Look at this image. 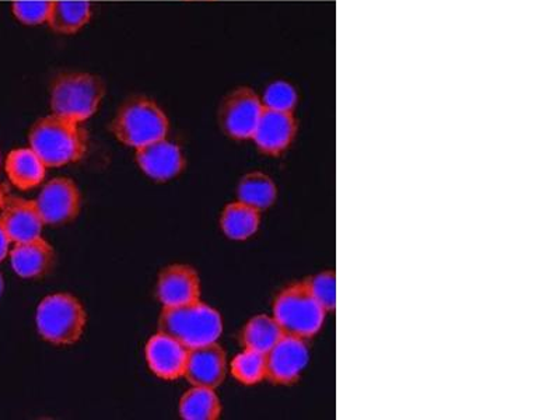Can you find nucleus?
Instances as JSON below:
<instances>
[{
    "label": "nucleus",
    "instance_id": "6",
    "mask_svg": "<svg viewBox=\"0 0 560 420\" xmlns=\"http://www.w3.org/2000/svg\"><path fill=\"white\" fill-rule=\"evenodd\" d=\"M272 313L284 335L306 341L317 337L328 314L304 282L290 283L280 290L273 300Z\"/></svg>",
    "mask_w": 560,
    "mask_h": 420
},
{
    "label": "nucleus",
    "instance_id": "26",
    "mask_svg": "<svg viewBox=\"0 0 560 420\" xmlns=\"http://www.w3.org/2000/svg\"><path fill=\"white\" fill-rule=\"evenodd\" d=\"M52 2L49 0H18L12 4L14 16L26 26L48 23Z\"/></svg>",
    "mask_w": 560,
    "mask_h": 420
},
{
    "label": "nucleus",
    "instance_id": "14",
    "mask_svg": "<svg viewBox=\"0 0 560 420\" xmlns=\"http://www.w3.org/2000/svg\"><path fill=\"white\" fill-rule=\"evenodd\" d=\"M0 213V228L7 233L10 243H26L30 240L42 237L45 226L42 214L35 201L30 199L9 197Z\"/></svg>",
    "mask_w": 560,
    "mask_h": 420
},
{
    "label": "nucleus",
    "instance_id": "23",
    "mask_svg": "<svg viewBox=\"0 0 560 420\" xmlns=\"http://www.w3.org/2000/svg\"><path fill=\"white\" fill-rule=\"evenodd\" d=\"M232 376L240 384L257 385L267 380V360L265 353L255 352V350L244 349L242 353L234 357L230 364Z\"/></svg>",
    "mask_w": 560,
    "mask_h": 420
},
{
    "label": "nucleus",
    "instance_id": "29",
    "mask_svg": "<svg viewBox=\"0 0 560 420\" xmlns=\"http://www.w3.org/2000/svg\"><path fill=\"white\" fill-rule=\"evenodd\" d=\"M3 203H4V195H3L2 188H0V209H2Z\"/></svg>",
    "mask_w": 560,
    "mask_h": 420
},
{
    "label": "nucleus",
    "instance_id": "24",
    "mask_svg": "<svg viewBox=\"0 0 560 420\" xmlns=\"http://www.w3.org/2000/svg\"><path fill=\"white\" fill-rule=\"evenodd\" d=\"M313 298L322 304L327 313H332L337 307V275L332 271H324L303 280Z\"/></svg>",
    "mask_w": 560,
    "mask_h": 420
},
{
    "label": "nucleus",
    "instance_id": "28",
    "mask_svg": "<svg viewBox=\"0 0 560 420\" xmlns=\"http://www.w3.org/2000/svg\"><path fill=\"white\" fill-rule=\"evenodd\" d=\"M3 290H4V280H3V275L0 273V298H2Z\"/></svg>",
    "mask_w": 560,
    "mask_h": 420
},
{
    "label": "nucleus",
    "instance_id": "18",
    "mask_svg": "<svg viewBox=\"0 0 560 420\" xmlns=\"http://www.w3.org/2000/svg\"><path fill=\"white\" fill-rule=\"evenodd\" d=\"M261 210L237 201L224 207L220 217V228L228 238L244 242L257 234L261 228Z\"/></svg>",
    "mask_w": 560,
    "mask_h": 420
},
{
    "label": "nucleus",
    "instance_id": "20",
    "mask_svg": "<svg viewBox=\"0 0 560 420\" xmlns=\"http://www.w3.org/2000/svg\"><path fill=\"white\" fill-rule=\"evenodd\" d=\"M237 198L258 210L272 208L278 198V187L272 177L262 172L243 175L237 185Z\"/></svg>",
    "mask_w": 560,
    "mask_h": 420
},
{
    "label": "nucleus",
    "instance_id": "4",
    "mask_svg": "<svg viewBox=\"0 0 560 420\" xmlns=\"http://www.w3.org/2000/svg\"><path fill=\"white\" fill-rule=\"evenodd\" d=\"M105 96V84L97 74L65 72L51 84V109L58 117L84 122L98 112Z\"/></svg>",
    "mask_w": 560,
    "mask_h": 420
},
{
    "label": "nucleus",
    "instance_id": "25",
    "mask_svg": "<svg viewBox=\"0 0 560 420\" xmlns=\"http://www.w3.org/2000/svg\"><path fill=\"white\" fill-rule=\"evenodd\" d=\"M299 96L296 89L283 80L269 84L265 90L262 103L265 108L277 109V112L293 113L296 108Z\"/></svg>",
    "mask_w": 560,
    "mask_h": 420
},
{
    "label": "nucleus",
    "instance_id": "17",
    "mask_svg": "<svg viewBox=\"0 0 560 420\" xmlns=\"http://www.w3.org/2000/svg\"><path fill=\"white\" fill-rule=\"evenodd\" d=\"M47 166L32 148L14 149L4 162L10 183L22 191L37 188L47 175Z\"/></svg>",
    "mask_w": 560,
    "mask_h": 420
},
{
    "label": "nucleus",
    "instance_id": "5",
    "mask_svg": "<svg viewBox=\"0 0 560 420\" xmlns=\"http://www.w3.org/2000/svg\"><path fill=\"white\" fill-rule=\"evenodd\" d=\"M35 324L44 341L57 347H69L82 339L88 325V312L73 294L54 293L39 303Z\"/></svg>",
    "mask_w": 560,
    "mask_h": 420
},
{
    "label": "nucleus",
    "instance_id": "13",
    "mask_svg": "<svg viewBox=\"0 0 560 420\" xmlns=\"http://www.w3.org/2000/svg\"><path fill=\"white\" fill-rule=\"evenodd\" d=\"M156 296L163 307L197 302L201 300V278L189 265H168L159 275Z\"/></svg>",
    "mask_w": 560,
    "mask_h": 420
},
{
    "label": "nucleus",
    "instance_id": "1",
    "mask_svg": "<svg viewBox=\"0 0 560 420\" xmlns=\"http://www.w3.org/2000/svg\"><path fill=\"white\" fill-rule=\"evenodd\" d=\"M28 142L45 166L58 168L84 158L89 137L82 122L52 114L34 122L28 132Z\"/></svg>",
    "mask_w": 560,
    "mask_h": 420
},
{
    "label": "nucleus",
    "instance_id": "8",
    "mask_svg": "<svg viewBox=\"0 0 560 420\" xmlns=\"http://www.w3.org/2000/svg\"><path fill=\"white\" fill-rule=\"evenodd\" d=\"M45 226H67L82 210V192L72 178L57 177L44 185L35 199Z\"/></svg>",
    "mask_w": 560,
    "mask_h": 420
},
{
    "label": "nucleus",
    "instance_id": "3",
    "mask_svg": "<svg viewBox=\"0 0 560 420\" xmlns=\"http://www.w3.org/2000/svg\"><path fill=\"white\" fill-rule=\"evenodd\" d=\"M168 131L166 113L154 100L147 96L125 100L112 122L115 139L133 149L167 138Z\"/></svg>",
    "mask_w": 560,
    "mask_h": 420
},
{
    "label": "nucleus",
    "instance_id": "21",
    "mask_svg": "<svg viewBox=\"0 0 560 420\" xmlns=\"http://www.w3.org/2000/svg\"><path fill=\"white\" fill-rule=\"evenodd\" d=\"M179 417L185 420H218L222 402L213 388L194 387L179 399Z\"/></svg>",
    "mask_w": 560,
    "mask_h": 420
},
{
    "label": "nucleus",
    "instance_id": "9",
    "mask_svg": "<svg viewBox=\"0 0 560 420\" xmlns=\"http://www.w3.org/2000/svg\"><path fill=\"white\" fill-rule=\"evenodd\" d=\"M267 360V380L273 385L296 384L302 377L310 360L306 339L283 335L275 347L265 353Z\"/></svg>",
    "mask_w": 560,
    "mask_h": 420
},
{
    "label": "nucleus",
    "instance_id": "22",
    "mask_svg": "<svg viewBox=\"0 0 560 420\" xmlns=\"http://www.w3.org/2000/svg\"><path fill=\"white\" fill-rule=\"evenodd\" d=\"M92 3L90 2H67V0H55L48 24L54 32L61 34H74L86 26L92 19Z\"/></svg>",
    "mask_w": 560,
    "mask_h": 420
},
{
    "label": "nucleus",
    "instance_id": "15",
    "mask_svg": "<svg viewBox=\"0 0 560 420\" xmlns=\"http://www.w3.org/2000/svg\"><path fill=\"white\" fill-rule=\"evenodd\" d=\"M188 350L183 343L167 335L158 332L149 339L144 354H147L149 369L159 378L174 382V380L184 377Z\"/></svg>",
    "mask_w": 560,
    "mask_h": 420
},
{
    "label": "nucleus",
    "instance_id": "2",
    "mask_svg": "<svg viewBox=\"0 0 560 420\" xmlns=\"http://www.w3.org/2000/svg\"><path fill=\"white\" fill-rule=\"evenodd\" d=\"M158 331L192 349L218 342L223 334V318L218 310L197 300L183 306L163 307Z\"/></svg>",
    "mask_w": 560,
    "mask_h": 420
},
{
    "label": "nucleus",
    "instance_id": "11",
    "mask_svg": "<svg viewBox=\"0 0 560 420\" xmlns=\"http://www.w3.org/2000/svg\"><path fill=\"white\" fill-rule=\"evenodd\" d=\"M135 159L139 168L158 183L177 178L187 166L182 148L167 138L138 148Z\"/></svg>",
    "mask_w": 560,
    "mask_h": 420
},
{
    "label": "nucleus",
    "instance_id": "10",
    "mask_svg": "<svg viewBox=\"0 0 560 420\" xmlns=\"http://www.w3.org/2000/svg\"><path fill=\"white\" fill-rule=\"evenodd\" d=\"M298 131L299 124L293 113L264 108L252 139L265 156L279 158L292 147Z\"/></svg>",
    "mask_w": 560,
    "mask_h": 420
},
{
    "label": "nucleus",
    "instance_id": "27",
    "mask_svg": "<svg viewBox=\"0 0 560 420\" xmlns=\"http://www.w3.org/2000/svg\"><path fill=\"white\" fill-rule=\"evenodd\" d=\"M9 247L10 240L7 236V233L3 232V229L0 228V262H2L3 259L8 257Z\"/></svg>",
    "mask_w": 560,
    "mask_h": 420
},
{
    "label": "nucleus",
    "instance_id": "19",
    "mask_svg": "<svg viewBox=\"0 0 560 420\" xmlns=\"http://www.w3.org/2000/svg\"><path fill=\"white\" fill-rule=\"evenodd\" d=\"M282 328L273 315L258 314L248 319L240 334V343L244 349L267 353L283 337Z\"/></svg>",
    "mask_w": 560,
    "mask_h": 420
},
{
    "label": "nucleus",
    "instance_id": "12",
    "mask_svg": "<svg viewBox=\"0 0 560 420\" xmlns=\"http://www.w3.org/2000/svg\"><path fill=\"white\" fill-rule=\"evenodd\" d=\"M228 376V353L222 345L212 342L188 350L184 377L192 387L217 389Z\"/></svg>",
    "mask_w": 560,
    "mask_h": 420
},
{
    "label": "nucleus",
    "instance_id": "30",
    "mask_svg": "<svg viewBox=\"0 0 560 420\" xmlns=\"http://www.w3.org/2000/svg\"><path fill=\"white\" fill-rule=\"evenodd\" d=\"M0 166H2V158H0Z\"/></svg>",
    "mask_w": 560,
    "mask_h": 420
},
{
    "label": "nucleus",
    "instance_id": "16",
    "mask_svg": "<svg viewBox=\"0 0 560 420\" xmlns=\"http://www.w3.org/2000/svg\"><path fill=\"white\" fill-rule=\"evenodd\" d=\"M10 264L20 278L42 279L54 269V247L43 237L19 243L10 252Z\"/></svg>",
    "mask_w": 560,
    "mask_h": 420
},
{
    "label": "nucleus",
    "instance_id": "7",
    "mask_svg": "<svg viewBox=\"0 0 560 420\" xmlns=\"http://www.w3.org/2000/svg\"><path fill=\"white\" fill-rule=\"evenodd\" d=\"M264 108L262 98L253 89H234L220 104V128L234 140L252 139Z\"/></svg>",
    "mask_w": 560,
    "mask_h": 420
}]
</instances>
